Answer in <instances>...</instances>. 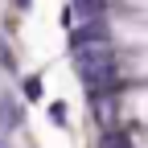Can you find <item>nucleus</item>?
<instances>
[{
	"label": "nucleus",
	"instance_id": "f257e3e1",
	"mask_svg": "<svg viewBox=\"0 0 148 148\" xmlns=\"http://www.w3.org/2000/svg\"><path fill=\"white\" fill-rule=\"evenodd\" d=\"M25 127V99H16L12 90H0V132L12 136Z\"/></svg>",
	"mask_w": 148,
	"mask_h": 148
},
{
	"label": "nucleus",
	"instance_id": "f03ea898",
	"mask_svg": "<svg viewBox=\"0 0 148 148\" xmlns=\"http://www.w3.org/2000/svg\"><path fill=\"white\" fill-rule=\"evenodd\" d=\"M41 90H45V86H41V74H29V78L21 82V99H25V103H37Z\"/></svg>",
	"mask_w": 148,
	"mask_h": 148
},
{
	"label": "nucleus",
	"instance_id": "7ed1b4c3",
	"mask_svg": "<svg viewBox=\"0 0 148 148\" xmlns=\"http://www.w3.org/2000/svg\"><path fill=\"white\" fill-rule=\"evenodd\" d=\"M49 119L58 123V127H70L66 123V103H49Z\"/></svg>",
	"mask_w": 148,
	"mask_h": 148
},
{
	"label": "nucleus",
	"instance_id": "20e7f679",
	"mask_svg": "<svg viewBox=\"0 0 148 148\" xmlns=\"http://www.w3.org/2000/svg\"><path fill=\"white\" fill-rule=\"evenodd\" d=\"M12 4H16V8H29V0H12Z\"/></svg>",
	"mask_w": 148,
	"mask_h": 148
},
{
	"label": "nucleus",
	"instance_id": "39448f33",
	"mask_svg": "<svg viewBox=\"0 0 148 148\" xmlns=\"http://www.w3.org/2000/svg\"><path fill=\"white\" fill-rule=\"evenodd\" d=\"M0 148H8V136H4V132H0Z\"/></svg>",
	"mask_w": 148,
	"mask_h": 148
}]
</instances>
